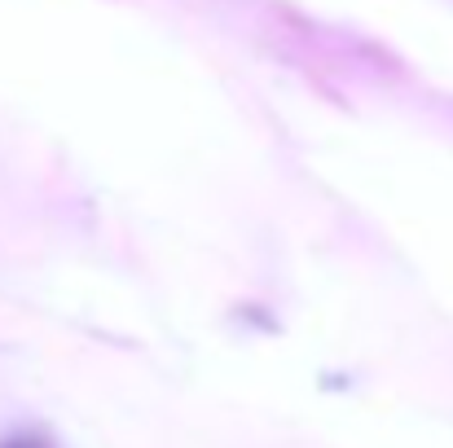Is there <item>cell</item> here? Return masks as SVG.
<instances>
[{"instance_id":"cell-1","label":"cell","mask_w":453,"mask_h":448,"mask_svg":"<svg viewBox=\"0 0 453 448\" xmlns=\"http://www.w3.org/2000/svg\"><path fill=\"white\" fill-rule=\"evenodd\" d=\"M0 448H53V444H49L44 431H13V436L0 440Z\"/></svg>"}]
</instances>
